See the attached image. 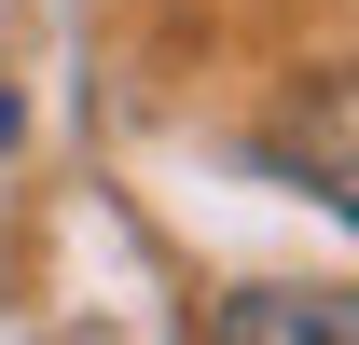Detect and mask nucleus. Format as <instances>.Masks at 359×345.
<instances>
[{
  "instance_id": "obj_1",
  "label": "nucleus",
  "mask_w": 359,
  "mask_h": 345,
  "mask_svg": "<svg viewBox=\"0 0 359 345\" xmlns=\"http://www.w3.org/2000/svg\"><path fill=\"white\" fill-rule=\"evenodd\" d=\"M249 152H263L304 208H332V221L359 235V69H304V83L263 111V138H249Z\"/></svg>"
},
{
  "instance_id": "obj_2",
  "label": "nucleus",
  "mask_w": 359,
  "mask_h": 345,
  "mask_svg": "<svg viewBox=\"0 0 359 345\" xmlns=\"http://www.w3.org/2000/svg\"><path fill=\"white\" fill-rule=\"evenodd\" d=\"M208 345H359V290H304V276H263V290L222 304Z\"/></svg>"
}]
</instances>
